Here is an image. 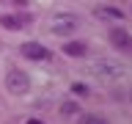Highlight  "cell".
<instances>
[{
  "label": "cell",
  "instance_id": "6da1fadb",
  "mask_svg": "<svg viewBox=\"0 0 132 124\" xmlns=\"http://www.w3.org/2000/svg\"><path fill=\"white\" fill-rule=\"evenodd\" d=\"M6 91L8 94H16V97H19V94H28V91H30V74L28 72H22V69H8L6 72Z\"/></svg>",
  "mask_w": 132,
  "mask_h": 124
},
{
  "label": "cell",
  "instance_id": "7a4b0ae2",
  "mask_svg": "<svg viewBox=\"0 0 132 124\" xmlns=\"http://www.w3.org/2000/svg\"><path fill=\"white\" fill-rule=\"evenodd\" d=\"M77 22H80V19L74 14H55L50 19V33H55V36H69V33H74Z\"/></svg>",
  "mask_w": 132,
  "mask_h": 124
},
{
  "label": "cell",
  "instance_id": "3957f363",
  "mask_svg": "<svg viewBox=\"0 0 132 124\" xmlns=\"http://www.w3.org/2000/svg\"><path fill=\"white\" fill-rule=\"evenodd\" d=\"M91 72L96 74V77H105V80H110V77H118V74H124V72H127V66L113 64V61H96V64H91Z\"/></svg>",
  "mask_w": 132,
  "mask_h": 124
},
{
  "label": "cell",
  "instance_id": "277c9868",
  "mask_svg": "<svg viewBox=\"0 0 132 124\" xmlns=\"http://www.w3.org/2000/svg\"><path fill=\"white\" fill-rule=\"evenodd\" d=\"M19 52H22L28 61H47V58L52 55L44 44H39V41H25L22 47H19Z\"/></svg>",
  "mask_w": 132,
  "mask_h": 124
},
{
  "label": "cell",
  "instance_id": "5b68a950",
  "mask_svg": "<svg viewBox=\"0 0 132 124\" xmlns=\"http://www.w3.org/2000/svg\"><path fill=\"white\" fill-rule=\"evenodd\" d=\"M110 44H113L116 50L129 52V50H132V36L127 30H121V28H113V30H110Z\"/></svg>",
  "mask_w": 132,
  "mask_h": 124
},
{
  "label": "cell",
  "instance_id": "8992f818",
  "mask_svg": "<svg viewBox=\"0 0 132 124\" xmlns=\"http://www.w3.org/2000/svg\"><path fill=\"white\" fill-rule=\"evenodd\" d=\"M30 19H33L30 14H3V17H0V25L8 28V30H19V28L28 25Z\"/></svg>",
  "mask_w": 132,
  "mask_h": 124
},
{
  "label": "cell",
  "instance_id": "52a82bcc",
  "mask_svg": "<svg viewBox=\"0 0 132 124\" xmlns=\"http://www.w3.org/2000/svg\"><path fill=\"white\" fill-rule=\"evenodd\" d=\"M63 52L69 58H82L85 52H88V47H85V41H66V44H63Z\"/></svg>",
  "mask_w": 132,
  "mask_h": 124
},
{
  "label": "cell",
  "instance_id": "ba28073f",
  "mask_svg": "<svg viewBox=\"0 0 132 124\" xmlns=\"http://www.w3.org/2000/svg\"><path fill=\"white\" fill-rule=\"evenodd\" d=\"M99 17H107V19H121L124 11H118V8H113V6H105V8H99Z\"/></svg>",
  "mask_w": 132,
  "mask_h": 124
},
{
  "label": "cell",
  "instance_id": "9c48e42d",
  "mask_svg": "<svg viewBox=\"0 0 132 124\" xmlns=\"http://www.w3.org/2000/svg\"><path fill=\"white\" fill-rule=\"evenodd\" d=\"M61 113L63 116H74V113H80V105H77L74 99H66L63 105H61Z\"/></svg>",
  "mask_w": 132,
  "mask_h": 124
},
{
  "label": "cell",
  "instance_id": "30bf717a",
  "mask_svg": "<svg viewBox=\"0 0 132 124\" xmlns=\"http://www.w3.org/2000/svg\"><path fill=\"white\" fill-rule=\"evenodd\" d=\"M77 124H107V121L102 119V116H94V113H88V116H82V119H80Z\"/></svg>",
  "mask_w": 132,
  "mask_h": 124
},
{
  "label": "cell",
  "instance_id": "8fae6325",
  "mask_svg": "<svg viewBox=\"0 0 132 124\" xmlns=\"http://www.w3.org/2000/svg\"><path fill=\"white\" fill-rule=\"evenodd\" d=\"M28 124H41V121H36V119H30V121H28Z\"/></svg>",
  "mask_w": 132,
  "mask_h": 124
},
{
  "label": "cell",
  "instance_id": "7c38bea8",
  "mask_svg": "<svg viewBox=\"0 0 132 124\" xmlns=\"http://www.w3.org/2000/svg\"><path fill=\"white\" fill-rule=\"evenodd\" d=\"M129 97H132V94H129Z\"/></svg>",
  "mask_w": 132,
  "mask_h": 124
}]
</instances>
